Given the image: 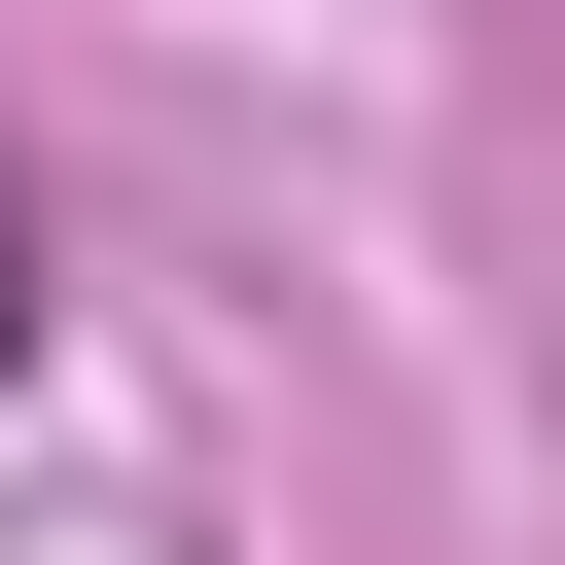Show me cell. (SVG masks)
<instances>
[{"mask_svg": "<svg viewBox=\"0 0 565 565\" xmlns=\"http://www.w3.org/2000/svg\"><path fill=\"white\" fill-rule=\"evenodd\" d=\"M35 318H71V282H35V177H0V388H35Z\"/></svg>", "mask_w": 565, "mask_h": 565, "instance_id": "obj_1", "label": "cell"}]
</instances>
